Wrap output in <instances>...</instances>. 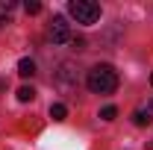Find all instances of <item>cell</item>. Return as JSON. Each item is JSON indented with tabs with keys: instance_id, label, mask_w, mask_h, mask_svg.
<instances>
[{
	"instance_id": "cell-3",
	"label": "cell",
	"mask_w": 153,
	"mask_h": 150,
	"mask_svg": "<svg viewBox=\"0 0 153 150\" xmlns=\"http://www.w3.org/2000/svg\"><path fill=\"white\" fill-rule=\"evenodd\" d=\"M56 85L62 91H76V71H74L71 62H62V68L56 74Z\"/></svg>"
},
{
	"instance_id": "cell-7",
	"label": "cell",
	"mask_w": 153,
	"mask_h": 150,
	"mask_svg": "<svg viewBox=\"0 0 153 150\" xmlns=\"http://www.w3.org/2000/svg\"><path fill=\"white\" fill-rule=\"evenodd\" d=\"M65 115H68V106L65 103H53L50 106V118L53 121H65Z\"/></svg>"
},
{
	"instance_id": "cell-4",
	"label": "cell",
	"mask_w": 153,
	"mask_h": 150,
	"mask_svg": "<svg viewBox=\"0 0 153 150\" xmlns=\"http://www.w3.org/2000/svg\"><path fill=\"white\" fill-rule=\"evenodd\" d=\"M50 38L56 41V44H68L71 41V27H68V21L62 18V15H56V18L50 21Z\"/></svg>"
},
{
	"instance_id": "cell-10",
	"label": "cell",
	"mask_w": 153,
	"mask_h": 150,
	"mask_svg": "<svg viewBox=\"0 0 153 150\" xmlns=\"http://www.w3.org/2000/svg\"><path fill=\"white\" fill-rule=\"evenodd\" d=\"M24 9H27V15H38V12H41V3H36V0H27V6H24Z\"/></svg>"
},
{
	"instance_id": "cell-6",
	"label": "cell",
	"mask_w": 153,
	"mask_h": 150,
	"mask_svg": "<svg viewBox=\"0 0 153 150\" xmlns=\"http://www.w3.org/2000/svg\"><path fill=\"white\" fill-rule=\"evenodd\" d=\"M18 100H21V103L36 100V88H33V85H21V88H18Z\"/></svg>"
},
{
	"instance_id": "cell-8",
	"label": "cell",
	"mask_w": 153,
	"mask_h": 150,
	"mask_svg": "<svg viewBox=\"0 0 153 150\" xmlns=\"http://www.w3.org/2000/svg\"><path fill=\"white\" fill-rule=\"evenodd\" d=\"M133 121L138 124V127H147L153 118H150V112H144V109H135V112H133Z\"/></svg>"
},
{
	"instance_id": "cell-2",
	"label": "cell",
	"mask_w": 153,
	"mask_h": 150,
	"mask_svg": "<svg viewBox=\"0 0 153 150\" xmlns=\"http://www.w3.org/2000/svg\"><path fill=\"white\" fill-rule=\"evenodd\" d=\"M68 12L76 18V24H94L100 18V6L94 0H71L68 3Z\"/></svg>"
},
{
	"instance_id": "cell-11",
	"label": "cell",
	"mask_w": 153,
	"mask_h": 150,
	"mask_svg": "<svg viewBox=\"0 0 153 150\" xmlns=\"http://www.w3.org/2000/svg\"><path fill=\"white\" fill-rule=\"evenodd\" d=\"M150 85H153V74H150Z\"/></svg>"
},
{
	"instance_id": "cell-5",
	"label": "cell",
	"mask_w": 153,
	"mask_h": 150,
	"mask_svg": "<svg viewBox=\"0 0 153 150\" xmlns=\"http://www.w3.org/2000/svg\"><path fill=\"white\" fill-rule=\"evenodd\" d=\"M18 74L21 76H33L36 74V62H33V59H21L18 62Z\"/></svg>"
},
{
	"instance_id": "cell-1",
	"label": "cell",
	"mask_w": 153,
	"mask_h": 150,
	"mask_svg": "<svg viewBox=\"0 0 153 150\" xmlns=\"http://www.w3.org/2000/svg\"><path fill=\"white\" fill-rule=\"evenodd\" d=\"M85 85H88V91H94V94H112L118 88V74H115L112 65H94L85 74Z\"/></svg>"
},
{
	"instance_id": "cell-9",
	"label": "cell",
	"mask_w": 153,
	"mask_h": 150,
	"mask_svg": "<svg viewBox=\"0 0 153 150\" xmlns=\"http://www.w3.org/2000/svg\"><path fill=\"white\" fill-rule=\"evenodd\" d=\"M100 118H103V121H115V118H118V109H115V106H103V109H100Z\"/></svg>"
}]
</instances>
